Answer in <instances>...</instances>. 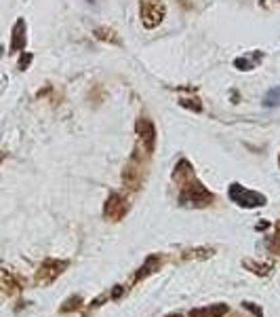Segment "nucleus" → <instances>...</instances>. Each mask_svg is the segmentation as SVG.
<instances>
[{"mask_svg": "<svg viewBox=\"0 0 280 317\" xmlns=\"http://www.w3.org/2000/svg\"><path fill=\"white\" fill-rule=\"evenodd\" d=\"M215 254V247H198V250H186L181 254L183 260H202V258H211Z\"/></svg>", "mask_w": 280, "mask_h": 317, "instance_id": "nucleus-16", "label": "nucleus"}, {"mask_svg": "<svg viewBox=\"0 0 280 317\" xmlns=\"http://www.w3.org/2000/svg\"><path fill=\"white\" fill-rule=\"evenodd\" d=\"M167 15V6L162 0H139V17H141L143 28L154 30L162 23Z\"/></svg>", "mask_w": 280, "mask_h": 317, "instance_id": "nucleus-4", "label": "nucleus"}, {"mask_svg": "<svg viewBox=\"0 0 280 317\" xmlns=\"http://www.w3.org/2000/svg\"><path fill=\"white\" fill-rule=\"evenodd\" d=\"M167 317H183L181 313H171V315H167Z\"/></svg>", "mask_w": 280, "mask_h": 317, "instance_id": "nucleus-24", "label": "nucleus"}, {"mask_svg": "<svg viewBox=\"0 0 280 317\" xmlns=\"http://www.w3.org/2000/svg\"><path fill=\"white\" fill-rule=\"evenodd\" d=\"M93 36L101 42H107V44H114V47H122V38L118 36L116 30L107 28V25H99V28L93 30Z\"/></svg>", "mask_w": 280, "mask_h": 317, "instance_id": "nucleus-12", "label": "nucleus"}, {"mask_svg": "<svg viewBox=\"0 0 280 317\" xmlns=\"http://www.w3.org/2000/svg\"><path fill=\"white\" fill-rule=\"evenodd\" d=\"M263 106L265 108H276V106H280V87H274V89H270V91L265 93Z\"/></svg>", "mask_w": 280, "mask_h": 317, "instance_id": "nucleus-18", "label": "nucleus"}, {"mask_svg": "<svg viewBox=\"0 0 280 317\" xmlns=\"http://www.w3.org/2000/svg\"><path fill=\"white\" fill-rule=\"evenodd\" d=\"M2 53H4V47H0V57H2Z\"/></svg>", "mask_w": 280, "mask_h": 317, "instance_id": "nucleus-25", "label": "nucleus"}, {"mask_svg": "<svg viewBox=\"0 0 280 317\" xmlns=\"http://www.w3.org/2000/svg\"><path fill=\"white\" fill-rule=\"evenodd\" d=\"M82 296L80 294H72L70 298H66L63 300V304L59 307V313H74V311H78L80 307H82Z\"/></svg>", "mask_w": 280, "mask_h": 317, "instance_id": "nucleus-17", "label": "nucleus"}, {"mask_svg": "<svg viewBox=\"0 0 280 317\" xmlns=\"http://www.w3.org/2000/svg\"><path fill=\"white\" fill-rule=\"evenodd\" d=\"M262 59H263V53L262 51H255L251 57H246V55L245 57H236V59H234V68H238L240 72H249V70L255 68Z\"/></svg>", "mask_w": 280, "mask_h": 317, "instance_id": "nucleus-13", "label": "nucleus"}, {"mask_svg": "<svg viewBox=\"0 0 280 317\" xmlns=\"http://www.w3.org/2000/svg\"><path fill=\"white\" fill-rule=\"evenodd\" d=\"M270 226V222H259L257 224V231H263V228H268Z\"/></svg>", "mask_w": 280, "mask_h": 317, "instance_id": "nucleus-23", "label": "nucleus"}, {"mask_svg": "<svg viewBox=\"0 0 280 317\" xmlns=\"http://www.w3.org/2000/svg\"><path fill=\"white\" fill-rule=\"evenodd\" d=\"M179 205L181 207H209L215 201V195L209 190L200 180H190L188 184L179 186Z\"/></svg>", "mask_w": 280, "mask_h": 317, "instance_id": "nucleus-1", "label": "nucleus"}, {"mask_svg": "<svg viewBox=\"0 0 280 317\" xmlns=\"http://www.w3.org/2000/svg\"><path fill=\"white\" fill-rule=\"evenodd\" d=\"M0 288H2L9 296H13V294H17V292L21 290V285H19V281L15 279V275H13L11 271H0Z\"/></svg>", "mask_w": 280, "mask_h": 317, "instance_id": "nucleus-15", "label": "nucleus"}, {"mask_svg": "<svg viewBox=\"0 0 280 317\" xmlns=\"http://www.w3.org/2000/svg\"><path fill=\"white\" fill-rule=\"evenodd\" d=\"M243 307H245L246 311H251V313H253V315H255V317H263V309H262V307H259V304H257V302H251V300H245V302H243Z\"/></svg>", "mask_w": 280, "mask_h": 317, "instance_id": "nucleus-21", "label": "nucleus"}, {"mask_svg": "<svg viewBox=\"0 0 280 317\" xmlns=\"http://www.w3.org/2000/svg\"><path fill=\"white\" fill-rule=\"evenodd\" d=\"M243 266L246 271L255 273L259 277H268L272 273V262H259V260H253V258H245L243 260Z\"/></svg>", "mask_w": 280, "mask_h": 317, "instance_id": "nucleus-14", "label": "nucleus"}, {"mask_svg": "<svg viewBox=\"0 0 280 317\" xmlns=\"http://www.w3.org/2000/svg\"><path fill=\"white\" fill-rule=\"evenodd\" d=\"M0 161H2V155H0Z\"/></svg>", "mask_w": 280, "mask_h": 317, "instance_id": "nucleus-27", "label": "nucleus"}, {"mask_svg": "<svg viewBox=\"0 0 280 317\" xmlns=\"http://www.w3.org/2000/svg\"><path fill=\"white\" fill-rule=\"evenodd\" d=\"M278 2H280V0H278Z\"/></svg>", "mask_w": 280, "mask_h": 317, "instance_id": "nucleus-28", "label": "nucleus"}, {"mask_svg": "<svg viewBox=\"0 0 280 317\" xmlns=\"http://www.w3.org/2000/svg\"><path fill=\"white\" fill-rule=\"evenodd\" d=\"M162 262H164L162 254H152V256H148V258H145V262L139 266V271L135 273V283L143 281V279L150 277V275H154V273L162 266Z\"/></svg>", "mask_w": 280, "mask_h": 317, "instance_id": "nucleus-9", "label": "nucleus"}, {"mask_svg": "<svg viewBox=\"0 0 280 317\" xmlns=\"http://www.w3.org/2000/svg\"><path fill=\"white\" fill-rule=\"evenodd\" d=\"M25 44H28V30H25V21L21 17L15 21L11 30V53H19V51L25 49Z\"/></svg>", "mask_w": 280, "mask_h": 317, "instance_id": "nucleus-8", "label": "nucleus"}, {"mask_svg": "<svg viewBox=\"0 0 280 317\" xmlns=\"http://www.w3.org/2000/svg\"><path fill=\"white\" fill-rule=\"evenodd\" d=\"M126 214H129V201L118 190H112L104 203V218L110 222H120Z\"/></svg>", "mask_w": 280, "mask_h": 317, "instance_id": "nucleus-7", "label": "nucleus"}, {"mask_svg": "<svg viewBox=\"0 0 280 317\" xmlns=\"http://www.w3.org/2000/svg\"><path fill=\"white\" fill-rule=\"evenodd\" d=\"M135 133H137V146H141L145 155L152 157V152L156 148V127L152 123V119L141 114L135 123Z\"/></svg>", "mask_w": 280, "mask_h": 317, "instance_id": "nucleus-5", "label": "nucleus"}, {"mask_svg": "<svg viewBox=\"0 0 280 317\" xmlns=\"http://www.w3.org/2000/svg\"><path fill=\"white\" fill-rule=\"evenodd\" d=\"M179 106L192 112H202V101L198 98H179Z\"/></svg>", "mask_w": 280, "mask_h": 317, "instance_id": "nucleus-19", "label": "nucleus"}, {"mask_svg": "<svg viewBox=\"0 0 280 317\" xmlns=\"http://www.w3.org/2000/svg\"><path fill=\"white\" fill-rule=\"evenodd\" d=\"M32 59H34V55L32 53H28V51H21V55H19V70H28L30 68V63H32Z\"/></svg>", "mask_w": 280, "mask_h": 317, "instance_id": "nucleus-20", "label": "nucleus"}, {"mask_svg": "<svg viewBox=\"0 0 280 317\" xmlns=\"http://www.w3.org/2000/svg\"><path fill=\"white\" fill-rule=\"evenodd\" d=\"M278 167H280V155H278Z\"/></svg>", "mask_w": 280, "mask_h": 317, "instance_id": "nucleus-26", "label": "nucleus"}, {"mask_svg": "<svg viewBox=\"0 0 280 317\" xmlns=\"http://www.w3.org/2000/svg\"><path fill=\"white\" fill-rule=\"evenodd\" d=\"M230 313V307L224 302L217 304H209V307H200V309H192L190 311V317H226Z\"/></svg>", "mask_w": 280, "mask_h": 317, "instance_id": "nucleus-11", "label": "nucleus"}, {"mask_svg": "<svg viewBox=\"0 0 280 317\" xmlns=\"http://www.w3.org/2000/svg\"><path fill=\"white\" fill-rule=\"evenodd\" d=\"M228 197H230L232 203H236L238 207H246V209H253V207H262L268 203L263 193H257V190H251V188H245L243 184L238 182H232L230 188H228Z\"/></svg>", "mask_w": 280, "mask_h": 317, "instance_id": "nucleus-3", "label": "nucleus"}, {"mask_svg": "<svg viewBox=\"0 0 280 317\" xmlns=\"http://www.w3.org/2000/svg\"><path fill=\"white\" fill-rule=\"evenodd\" d=\"M70 266L68 260H57V258H44V262L38 266L36 271V283L38 285H51L55 281L57 277L61 275L63 271H66Z\"/></svg>", "mask_w": 280, "mask_h": 317, "instance_id": "nucleus-6", "label": "nucleus"}, {"mask_svg": "<svg viewBox=\"0 0 280 317\" xmlns=\"http://www.w3.org/2000/svg\"><path fill=\"white\" fill-rule=\"evenodd\" d=\"M194 167L192 163L188 161V158H179V161L175 163V169H173V182L183 186V184H188L190 180H194Z\"/></svg>", "mask_w": 280, "mask_h": 317, "instance_id": "nucleus-10", "label": "nucleus"}, {"mask_svg": "<svg viewBox=\"0 0 280 317\" xmlns=\"http://www.w3.org/2000/svg\"><path fill=\"white\" fill-rule=\"evenodd\" d=\"M122 294H124V288H122V285H116V288H114V290H112V292H110V294H107V296H110L112 300H116V298H120Z\"/></svg>", "mask_w": 280, "mask_h": 317, "instance_id": "nucleus-22", "label": "nucleus"}, {"mask_svg": "<svg viewBox=\"0 0 280 317\" xmlns=\"http://www.w3.org/2000/svg\"><path fill=\"white\" fill-rule=\"evenodd\" d=\"M145 158H150L145 155V150L141 146H135L131 155V161L124 165L122 169V184L126 190H139L145 178Z\"/></svg>", "mask_w": 280, "mask_h": 317, "instance_id": "nucleus-2", "label": "nucleus"}]
</instances>
